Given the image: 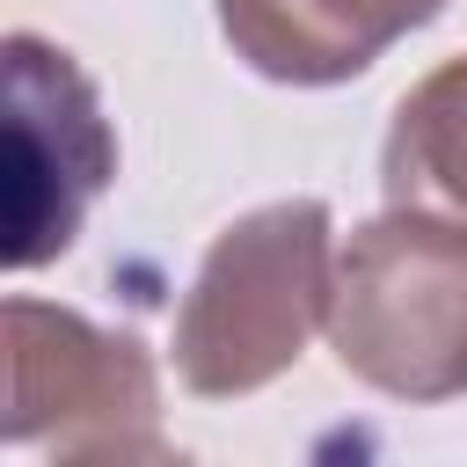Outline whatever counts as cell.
<instances>
[{"label":"cell","mask_w":467,"mask_h":467,"mask_svg":"<svg viewBox=\"0 0 467 467\" xmlns=\"http://www.w3.org/2000/svg\"><path fill=\"white\" fill-rule=\"evenodd\" d=\"M336 299V219L321 197H277L219 226L182 306H175V379L204 401L255 394L285 379Z\"/></svg>","instance_id":"6da1fadb"},{"label":"cell","mask_w":467,"mask_h":467,"mask_svg":"<svg viewBox=\"0 0 467 467\" xmlns=\"http://www.w3.org/2000/svg\"><path fill=\"white\" fill-rule=\"evenodd\" d=\"M328 343L350 379L387 401L467 394V226L387 204L336 248Z\"/></svg>","instance_id":"7a4b0ae2"},{"label":"cell","mask_w":467,"mask_h":467,"mask_svg":"<svg viewBox=\"0 0 467 467\" xmlns=\"http://www.w3.org/2000/svg\"><path fill=\"white\" fill-rule=\"evenodd\" d=\"M15 452L58 460H168L161 372L131 328H102L51 299H7V416Z\"/></svg>","instance_id":"3957f363"},{"label":"cell","mask_w":467,"mask_h":467,"mask_svg":"<svg viewBox=\"0 0 467 467\" xmlns=\"http://www.w3.org/2000/svg\"><path fill=\"white\" fill-rule=\"evenodd\" d=\"M117 175V131L73 51L36 29L7 36V263L36 270L73 248L88 204Z\"/></svg>","instance_id":"277c9868"},{"label":"cell","mask_w":467,"mask_h":467,"mask_svg":"<svg viewBox=\"0 0 467 467\" xmlns=\"http://www.w3.org/2000/svg\"><path fill=\"white\" fill-rule=\"evenodd\" d=\"M234 58L277 88H343L452 0H212Z\"/></svg>","instance_id":"5b68a950"},{"label":"cell","mask_w":467,"mask_h":467,"mask_svg":"<svg viewBox=\"0 0 467 467\" xmlns=\"http://www.w3.org/2000/svg\"><path fill=\"white\" fill-rule=\"evenodd\" d=\"M379 190L387 204H416L467 226V51L431 66L387 124L379 146Z\"/></svg>","instance_id":"8992f818"}]
</instances>
